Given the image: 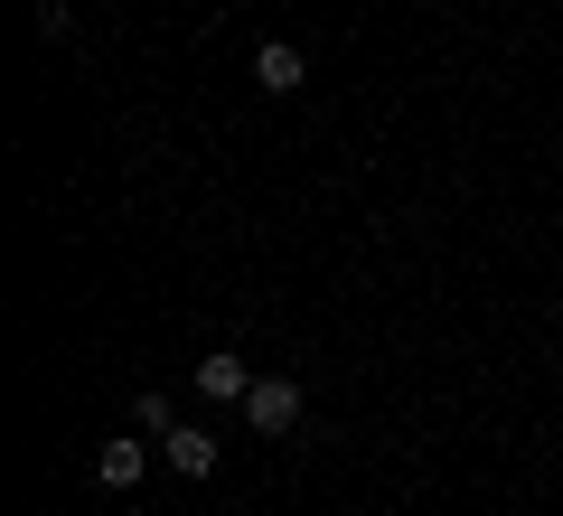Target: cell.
Listing matches in <instances>:
<instances>
[{
	"label": "cell",
	"mask_w": 563,
	"mask_h": 516,
	"mask_svg": "<svg viewBox=\"0 0 563 516\" xmlns=\"http://www.w3.org/2000/svg\"><path fill=\"white\" fill-rule=\"evenodd\" d=\"M244 422H254V432H291V422H301V385H291V376H254Z\"/></svg>",
	"instance_id": "6da1fadb"
},
{
	"label": "cell",
	"mask_w": 563,
	"mask_h": 516,
	"mask_svg": "<svg viewBox=\"0 0 563 516\" xmlns=\"http://www.w3.org/2000/svg\"><path fill=\"white\" fill-rule=\"evenodd\" d=\"M141 470H151V451H141L132 432H122V441H103V451H95V479H103V488H132Z\"/></svg>",
	"instance_id": "5b68a950"
},
{
	"label": "cell",
	"mask_w": 563,
	"mask_h": 516,
	"mask_svg": "<svg viewBox=\"0 0 563 516\" xmlns=\"http://www.w3.org/2000/svg\"><path fill=\"white\" fill-rule=\"evenodd\" d=\"M301 76H310V57H301L291 39H263V47H254V85H263V95H291Z\"/></svg>",
	"instance_id": "3957f363"
},
{
	"label": "cell",
	"mask_w": 563,
	"mask_h": 516,
	"mask_svg": "<svg viewBox=\"0 0 563 516\" xmlns=\"http://www.w3.org/2000/svg\"><path fill=\"white\" fill-rule=\"evenodd\" d=\"M38 29L57 39V29H66V0H38Z\"/></svg>",
	"instance_id": "52a82bcc"
},
{
	"label": "cell",
	"mask_w": 563,
	"mask_h": 516,
	"mask_svg": "<svg viewBox=\"0 0 563 516\" xmlns=\"http://www.w3.org/2000/svg\"><path fill=\"white\" fill-rule=\"evenodd\" d=\"M161 460H169L179 479H207V470H217V432H198V422H179V432L161 441Z\"/></svg>",
	"instance_id": "277c9868"
},
{
	"label": "cell",
	"mask_w": 563,
	"mask_h": 516,
	"mask_svg": "<svg viewBox=\"0 0 563 516\" xmlns=\"http://www.w3.org/2000/svg\"><path fill=\"white\" fill-rule=\"evenodd\" d=\"M132 422H141V432H161V441H169V432H179V404H169V395H141V404H132Z\"/></svg>",
	"instance_id": "8992f818"
},
{
	"label": "cell",
	"mask_w": 563,
	"mask_h": 516,
	"mask_svg": "<svg viewBox=\"0 0 563 516\" xmlns=\"http://www.w3.org/2000/svg\"><path fill=\"white\" fill-rule=\"evenodd\" d=\"M198 395L207 404H244V395H254V366H244L235 348H207V358H198Z\"/></svg>",
	"instance_id": "7a4b0ae2"
}]
</instances>
